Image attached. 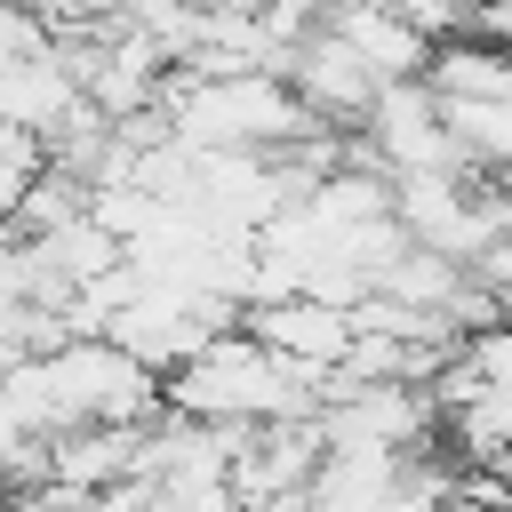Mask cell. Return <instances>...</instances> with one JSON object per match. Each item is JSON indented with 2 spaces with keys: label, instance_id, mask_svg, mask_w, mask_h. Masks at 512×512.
I'll use <instances>...</instances> for the list:
<instances>
[{
  "label": "cell",
  "instance_id": "1",
  "mask_svg": "<svg viewBox=\"0 0 512 512\" xmlns=\"http://www.w3.org/2000/svg\"><path fill=\"white\" fill-rule=\"evenodd\" d=\"M160 408H184L200 424H264V416L312 408V376L280 360L272 344H256L248 328H224L160 376Z\"/></svg>",
  "mask_w": 512,
  "mask_h": 512
},
{
  "label": "cell",
  "instance_id": "2",
  "mask_svg": "<svg viewBox=\"0 0 512 512\" xmlns=\"http://www.w3.org/2000/svg\"><path fill=\"white\" fill-rule=\"evenodd\" d=\"M240 328L256 336V344H272L280 360H296L312 384L344 360V344H352V312L344 304H320V296H304V288H288V296H264V304H240Z\"/></svg>",
  "mask_w": 512,
  "mask_h": 512
},
{
  "label": "cell",
  "instance_id": "3",
  "mask_svg": "<svg viewBox=\"0 0 512 512\" xmlns=\"http://www.w3.org/2000/svg\"><path fill=\"white\" fill-rule=\"evenodd\" d=\"M280 80L304 96L312 120H360V112L376 104V88H384V80L344 48V32H328V24H312V32L280 56Z\"/></svg>",
  "mask_w": 512,
  "mask_h": 512
},
{
  "label": "cell",
  "instance_id": "4",
  "mask_svg": "<svg viewBox=\"0 0 512 512\" xmlns=\"http://www.w3.org/2000/svg\"><path fill=\"white\" fill-rule=\"evenodd\" d=\"M320 24L344 32V48H352L376 80H416L424 56H432V32H424L416 16H400L392 0H336Z\"/></svg>",
  "mask_w": 512,
  "mask_h": 512
},
{
  "label": "cell",
  "instance_id": "5",
  "mask_svg": "<svg viewBox=\"0 0 512 512\" xmlns=\"http://www.w3.org/2000/svg\"><path fill=\"white\" fill-rule=\"evenodd\" d=\"M56 48V24L24 0H0V56H48Z\"/></svg>",
  "mask_w": 512,
  "mask_h": 512
},
{
  "label": "cell",
  "instance_id": "6",
  "mask_svg": "<svg viewBox=\"0 0 512 512\" xmlns=\"http://www.w3.org/2000/svg\"><path fill=\"white\" fill-rule=\"evenodd\" d=\"M504 480H512V456H504Z\"/></svg>",
  "mask_w": 512,
  "mask_h": 512
}]
</instances>
